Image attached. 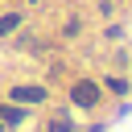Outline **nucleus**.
Here are the masks:
<instances>
[{
	"instance_id": "1",
	"label": "nucleus",
	"mask_w": 132,
	"mask_h": 132,
	"mask_svg": "<svg viewBox=\"0 0 132 132\" xmlns=\"http://www.w3.org/2000/svg\"><path fill=\"white\" fill-rule=\"evenodd\" d=\"M74 103H78V107H95V103H99V87H95V82H78V87H74Z\"/></svg>"
},
{
	"instance_id": "2",
	"label": "nucleus",
	"mask_w": 132,
	"mask_h": 132,
	"mask_svg": "<svg viewBox=\"0 0 132 132\" xmlns=\"http://www.w3.org/2000/svg\"><path fill=\"white\" fill-rule=\"evenodd\" d=\"M12 99H21V103H41V99H45V91H41V87H16V91H12Z\"/></svg>"
},
{
	"instance_id": "3",
	"label": "nucleus",
	"mask_w": 132,
	"mask_h": 132,
	"mask_svg": "<svg viewBox=\"0 0 132 132\" xmlns=\"http://www.w3.org/2000/svg\"><path fill=\"white\" fill-rule=\"evenodd\" d=\"M16 25H21V16H12V12H8V16H0V33H12Z\"/></svg>"
},
{
	"instance_id": "4",
	"label": "nucleus",
	"mask_w": 132,
	"mask_h": 132,
	"mask_svg": "<svg viewBox=\"0 0 132 132\" xmlns=\"http://www.w3.org/2000/svg\"><path fill=\"white\" fill-rule=\"evenodd\" d=\"M50 132H70V120H66V116H54V120H50Z\"/></svg>"
}]
</instances>
